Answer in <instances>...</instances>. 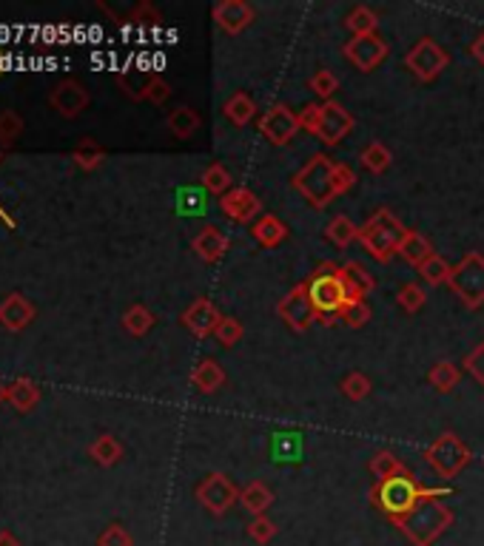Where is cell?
<instances>
[{"mask_svg": "<svg viewBox=\"0 0 484 546\" xmlns=\"http://www.w3.org/2000/svg\"><path fill=\"white\" fill-rule=\"evenodd\" d=\"M450 495V487H422L417 479L405 472V476H394V479H385L376 481L371 487V501L374 507L387 515L390 520H402L405 515H410L422 501H430V498H442Z\"/></svg>", "mask_w": 484, "mask_h": 546, "instance_id": "6da1fadb", "label": "cell"}, {"mask_svg": "<svg viewBox=\"0 0 484 546\" xmlns=\"http://www.w3.org/2000/svg\"><path fill=\"white\" fill-rule=\"evenodd\" d=\"M453 524V512L439 501V498H430V501H422L410 515H405L402 520H396V527L405 532V538L413 546H433L439 541L448 527Z\"/></svg>", "mask_w": 484, "mask_h": 546, "instance_id": "7a4b0ae2", "label": "cell"}, {"mask_svg": "<svg viewBox=\"0 0 484 546\" xmlns=\"http://www.w3.org/2000/svg\"><path fill=\"white\" fill-rule=\"evenodd\" d=\"M405 233H407V228L399 222V217H394V213L382 208L359 228V242L376 263H387V259L399 251V242Z\"/></svg>", "mask_w": 484, "mask_h": 546, "instance_id": "3957f363", "label": "cell"}, {"mask_svg": "<svg viewBox=\"0 0 484 546\" xmlns=\"http://www.w3.org/2000/svg\"><path fill=\"white\" fill-rule=\"evenodd\" d=\"M334 160L328 154H314L303 169L293 174V188L303 194L314 208H325L336 191H334Z\"/></svg>", "mask_w": 484, "mask_h": 546, "instance_id": "277c9868", "label": "cell"}, {"mask_svg": "<svg viewBox=\"0 0 484 546\" xmlns=\"http://www.w3.org/2000/svg\"><path fill=\"white\" fill-rule=\"evenodd\" d=\"M305 284H308V296H311V304L316 307L319 319H325V325H334L339 319L345 302H348L339 282V265L334 263L319 265L316 273Z\"/></svg>", "mask_w": 484, "mask_h": 546, "instance_id": "5b68a950", "label": "cell"}, {"mask_svg": "<svg viewBox=\"0 0 484 546\" xmlns=\"http://www.w3.org/2000/svg\"><path fill=\"white\" fill-rule=\"evenodd\" d=\"M425 458L436 469V476L450 481V479H456L458 472H462L473 461V453H470V447L462 438H458L456 433H445V436H439L425 449Z\"/></svg>", "mask_w": 484, "mask_h": 546, "instance_id": "8992f818", "label": "cell"}, {"mask_svg": "<svg viewBox=\"0 0 484 546\" xmlns=\"http://www.w3.org/2000/svg\"><path fill=\"white\" fill-rule=\"evenodd\" d=\"M450 291L465 302V307L476 311L484 304V253L470 251L450 273Z\"/></svg>", "mask_w": 484, "mask_h": 546, "instance_id": "52a82bcc", "label": "cell"}, {"mask_svg": "<svg viewBox=\"0 0 484 546\" xmlns=\"http://www.w3.org/2000/svg\"><path fill=\"white\" fill-rule=\"evenodd\" d=\"M448 63L450 55L433 37H419L405 55V66L410 68V75L422 83H433L448 68Z\"/></svg>", "mask_w": 484, "mask_h": 546, "instance_id": "ba28073f", "label": "cell"}, {"mask_svg": "<svg viewBox=\"0 0 484 546\" xmlns=\"http://www.w3.org/2000/svg\"><path fill=\"white\" fill-rule=\"evenodd\" d=\"M197 501L202 510H209L211 515L222 518L228 510H232L240 501V487L225 476V472H209L194 489Z\"/></svg>", "mask_w": 484, "mask_h": 546, "instance_id": "9c48e42d", "label": "cell"}, {"mask_svg": "<svg viewBox=\"0 0 484 546\" xmlns=\"http://www.w3.org/2000/svg\"><path fill=\"white\" fill-rule=\"evenodd\" d=\"M276 314H280V319L296 330V334H305V330L319 319L316 307L311 304V296H308V284L299 282L293 284V288L283 296V302L276 304Z\"/></svg>", "mask_w": 484, "mask_h": 546, "instance_id": "30bf717a", "label": "cell"}, {"mask_svg": "<svg viewBox=\"0 0 484 546\" xmlns=\"http://www.w3.org/2000/svg\"><path fill=\"white\" fill-rule=\"evenodd\" d=\"M260 131L271 146H288V142L303 131V123H299V114L293 108H288L285 103H273L260 117Z\"/></svg>", "mask_w": 484, "mask_h": 546, "instance_id": "8fae6325", "label": "cell"}, {"mask_svg": "<svg viewBox=\"0 0 484 546\" xmlns=\"http://www.w3.org/2000/svg\"><path fill=\"white\" fill-rule=\"evenodd\" d=\"M354 126H356L354 114L345 108V106L328 100V103H322V117H319L316 139L322 142V146H339V142L354 131Z\"/></svg>", "mask_w": 484, "mask_h": 546, "instance_id": "7c38bea8", "label": "cell"}, {"mask_svg": "<svg viewBox=\"0 0 484 546\" xmlns=\"http://www.w3.org/2000/svg\"><path fill=\"white\" fill-rule=\"evenodd\" d=\"M345 60L354 63L359 71H374L385 57H387V43L379 35H362L351 37L342 49Z\"/></svg>", "mask_w": 484, "mask_h": 546, "instance_id": "4fadbf2b", "label": "cell"}, {"mask_svg": "<svg viewBox=\"0 0 484 546\" xmlns=\"http://www.w3.org/2000/svg\"><path fill=\"white\" fill-rule=\"evenodd\" d=\"M91 103V94L83 83L77 80H63L49 91V106L66 117V120H75L77 114H83V108Z\"/></svg>", "mask_w": 484, "mask_h": 546, "instance_id": "5bb4252c", "label": "cell"}, {"mask_svg": "<svg viewBox=\"0 0 484 546\" xmlns=\"http://www.w3.org/2000/svg\"><path fill=\"white\" fill-rule=\"evenodd\" d=\"M220 211L225 213L232 222H253V217L263 211V202L260 197L251 191V188H242V185H234L232 191H228L222 200H220Z\"/></svg>", "mask_w": 484, "mask_h": 546, "instance_id": "9a60e30c", "label": "cell"}, {"mask_svg": "<svg viewBox=\"0 0 484 546\" xmlns=\"http://www.w3.org/2000/svg\"><path fill=\"white\" fill-rule=\"evenodd\" d=\"M253 17H257V12L245 0H222V4L214 6V23L228 35L245 32L253 23Z\"/></svg>", "mask_w": 484, "mask_h": 546, "instance_id": "2e32d148", "label": "cell"}, {"mask_svg": "<svg viewBox=\"0 0 484 546\" xmlns=\"http://www.w3.org/2000/svg\"><path fill=\"white\" fill-rule=\"evenodd\" d=\"M339 282H342V291L348 302H367V296H371L376 288V279L362 263H345L339 268Z\"/></svg>", "mask_w": 484, "mask_h": 546, "instance_id": "e0dca14e", "label": "cell"}, {"mask_svg": "<svg viewBox=\"0 0 484 546\" xmlns=\"http://www.w3.org/2000/svg\"><path fill=\"white\" fill-rule=\"evenodd\" d=\"M220 319H222V314L217 311V304L211 299H197L189 304V311L182 314V325H186L197 339L214 336Z\"/></svg>", "mask_w": 484, "mask_h": 546, "instance_id": "ac0fdd59", "label": "cell"}, {"mask_svg": "<svg viewBox=\"0 0 484 546\" xmlns=\"http://www.w3.org/2000/svg\"><path fill=\"white\" fill-rule=\"evenodd\" d=\"M228 248H232V242H228V236H225L220 228H214V225L202 228V231L194 236V240H191V251L202 259L205 265L222 263L225 253H228Z\"/></svg>", "mask_w": 484, "mask_h": 546, "instance_id": "d6986e66", "label": "cell"}, {"mask_svg": "<svg viewBox=\"0 0 484 546\" xmlns=\"http://www.w3.org/2000/svg\"><path fill=\"white\" fill-rule=\"evenodd\" d=\"M32 319H35V304L23 294H9L4 302H0V325L12 330V334L29 327Z\"/></svg>", "mask_w": 484, "mask_h": 546, "instance_id": "ffe728a7", "label": "cell"}, {"mask_svg": "<svg viewBox=\"0 0 484 546\" xmlns=\"http://www.w3.org/2000/svg\"><path fill=\"white\" fill-rule=\"evenodd\" d=\"M251 236L263 248H276V245H283L288 240V225L280 217H273V213H265V217H260L257 222L251 225Z\"/></svg>", "mask_w": 484, "mask_h": 546, "instance_id": "44dd1931", "label": "cell"}, {"mask_svg": "<svg viewBox=\"0 0 484 546\" xmlns=\"http://www.w3.org/2000/svg\"><path fill=\"white\" fill-rule=\"evenodd\" d=\"M6 401L17 413H29V410L37 407L40 387L32 382V378H15L12 385H6Z\"/></svg>", "mask_w": 484, "mask_h": 546, "instance_id": "7402d4cb", "label": "cell"}, {"mask_svg": "<svg viewBox=\"0 0 484 546\" xmlns=\"http://www.w3.org/2000/svg\"><path fill=\"white\" fill-rule=\"evenodd\" d=\"M222 114H225V120L232 123V126L242 129V126H248L253 120V114H257V103H253L251 94L237 91V94H232V98L225 100Z\"/></svg>", "mask_w": 484, "mask_h": 546, "instance_id": "603a6c76", "label": "cell"}, {"mask_svg": "<svg viewBox=\"0 0 484 546\" xmlns=\"http://www.w3.org/2000/svg\"><path fill=\"white\" fill-rule=\"evenodd\" d=\"M191 385L200 393H217L225 385V370L220 367L217 359H202L194 370H191Z\"/></svg>", "mask_w": 484, "mask_h": 546, "instance_id": "cb8c5ba5", "label": "cell"}, {"mask_svg": "<svg viewBox=\"0 0 484 546\" xmlns=\"http://www.w3.org/2000/svg\"><path fill=\"white\" fill-rule=\"evenodd\" d=\"M407 265H413V268H419L427 256H433L436 251H433V245L427 242V236H422L419 231H407L405 236H402V242H399V251H396Z\"/></svg>", "mask_w": 484, "mask_h": 546, "instance_id": "d4e9b609", "label": "cell"}, {"mask_svg": "<svg viewBox=\"0 0 484 546\" xmlns=\"http://www.w3.org/2000/svg\"><path fill=\"white\" fill-rule=\"evenodd\" d=\"M240 504L257 518V515H265L273 504V492L268 489V484L263 481H251L240 489Z\"/></svg>", "mask_w": 484, "mask_h": 546, "instance_id": "484cf974", "label": "cell"}, {"mask_svg": "<svg viewBox=\"0 0 484 546\" xmlns=\"http://www.w3.org/2000/svg\"><path fill=\"white\" fill-rule=\"evenodd\" d=\"M200 114L194 111V108H189V106H180V108H174L171 114H169V120H166V126H169V131L177 137V139H191L197 131H200Z\"/></svg>", "mask_w": 484, "mask_h": 546, "instance_id": "4316f807", "label": "cell"}, {"mask_svg": "<svg viewBox=\"0 0 484 546\" xmlns=\"http://www.w3.org/2000/svg\"><path fill=\"white\" fill-rule=\"evenodd\" d=\"M427 382L436 393H453L458 387V382H462V367L453 365V362H439L433 365L430 373H427Z\"/></svg>", "mask_w": 484, "mask_h": 546, "instance_id": "83f0119b", "label": "cell"}, {"mask_svg": "<svg viewBox=\"0 0 484 546\" xmlns=\"http://www.w3.org/2000/svg\"><path fill=\"white\" fill-rule=\"evenodd\" d=\"M88 456L95 458L100 467H114V464L123 458V444L114 438V436L103 433V436H98L95 441L88 444Z\"/></svg>", "mask_w": 484, "mask_h": 546, "instance_id": "f1b7e54d", "label": "cell"}, {"mask_svg": "<svg viewBox=\"0 0 484 546\" xmlns=\"http://www.w3.org/2000/svg\"><path fill=\"white\" fill-rule=\"evenodd\" d=\"M359 162H362V169H365V171H371V174H385V171L390 169V162H394V154H390V149L385 146V142L374 139V142H367V146L362 149Z\"/></svg>", "mask_w": 484, "mask_h": 546, "instance_id": "f546056e", "label": "cell"}, {"mask_svg": "<svg viewBox=\"0 0 484 546\" xmlns=\"http://www.w3.org/2000/svg\"><path fill=\"white\" fill-rule=\"evenodd\" d=\"M200 182H202L205 191L214 194V197H220V200L234 188V185H232V182H234V180H232V171H228L222 162H211L209 169L202 171Z\"/></svg>", "mask_w": 484, "mask_h": 546, "instance_id": "4dcf8cb0", "label": "cell"}, {"mask_svg": "<svg viewBox=\"0 0 484 546\" xmlns=\"http://www.w3.org/2000/svg\"><path fill=\"white\" fill-rule=\"evenodd\" d=\"M325 236H328V240H331L336 248H348L351 242L359 240V225H356L351 217H345V213H339V217H334V220L328 222Z\"/></svg>", "mask_w": 484, "mask_h": 546, "instance_id": "1f68e13d", "label": "cell"}, {"mask_svg": "<svg viewBox=\"0 0 484 546\" xmlns=\"http://www.w3.org/2000/svg\"><path fill=\"white\" fill-rule=\"evenodd\" d=\"M72 160L80 165L83 171H95L98 165L106 160V151H103V146L98 139H91V137H83L77 146H75V151H72Z\"/></svg>", "mask_w": 484, "mask_h": 546, "instance_id": "d6a6232c", "label": "cell"}, {"mask_svg": "<svg viewBox=\"0 0 484 546\" xmlns=\"http://www.w3.org/2000/svg\"><path fill=\"white\" fill-rule=\"evenodd\" d=\"M419 271V276H422V282H427V284H448L450 282V273H453V265L448 263L445 256H439V253H433V256H427L425 263L417 268Z\"/></svg>", "mask_w": 484, "mask_h": 546, "instance_id": "836d02e7", "label": "cell"}, {"mask_svg": "<svg viewBox=\"0 0 484 546\" xmlns=\"http://www.w3.org/2000/svg\"><path fill=\"white\" fill-rule=\"evenodd\" d=\"M345 26H348L354 32V37H362V35H376V26H379V17L374 9L367 6H354L348 12V17H345Z\"/></svg>", "mask_w": 484, "mask_h": 546, "instance_id": "e575fe53", "label": "cell"}, {"mask_svg": "<svg viewBox=\"0 0 484 546\" xmlns=\"http://www.w3.org/2000/svg\"><path fill=\"white\" fill-rule=\"evenodd\" d=\"M367 467H371V476H374L376 481L394 479V476H405V472H407V467H405L394 453H390V449H382V453H376Z\"/></svg>", "mask_w": 484, "mask_h": 546, "instance_id": "d590c367", "label": "cell"}, {"mask_svg": "<svg viewBox=\"0 0 484 546\" xmlns=\"http://www.w3.org/2000/svg\"><path fill=\"white\" fill-rule=\"evenodd\" d=\"M123 327L129 330L131 336H146L149 330L154 327V314L149 311L146 304H131L129 311L123 314Z\"/></svg>", "mask_w": 484, "mask_h": 546, "instance_id": "8d00e7d4", "label": "cell"}, {"mask_svg": "<svg viewBox=\"0 0 484 546\" xmlns=\"http://www.w3.org/2000/svg\"><path fill=\"white\" fill-rule=\"evenodd\" d=\"M396 302H399V307H402L405 314H419L422 307H425V302H427V294H425L422 284L407 282V284H402V288H399Z\"/></svg>", "mask_w": 484, "mask_h": 546, "instance_id": "74e56055", "label": "cell"}, {"mask_svg": "<svg viewBox=\"0 0 484 546\" xmlns=\"http://www.w3.org/2000/svg\"><path fill=\"white\" fill-rule=\"evenodd\" d=\"M308 88L316 94L319 100H331L334 94H336V88H339V77L334 75L331 68H319V71H314L311 75V80H308Z\"/></svg>", "mask_w": 484, "mask_h": 546, "instance_id": "f35d334b", "label": "cell"}, {"mask_svg": "<svg viewBox=\"0 0 484 546\" xmlns=\"http://www.w3.org/2000/svg\"><path fill=\"white\" fill-rule=\"evenodd\" d=\"M242 336H245V327H242V322H240L237 316H222L220 325H217V330H214V339H217L222 347L240 345Z\"/></svg>", "mask_w": 484, "mask_h": 546, "instance_id": "ab89813d", "label": "cell"}, {"mask_svg": "<svg viewBox=\"0 0 484 546\" xmlns=\"http://www.w3.org/2000/svg\"><path fill=\"white\" fill-rule=\"evenodd\" d=\"M342 393H345V398H351V401H365L367 396H371V378H367L365 373H359V370H354V373H348L342 378Z\"/></svg>", "mask_w": 484, "mask_h": 546, "instance_id": "60d3db41", "label": "cell"}, {"mask_svg": "<svg viewBox=\"0 0 484 546\" xmlns=\"http://www.w3.org/2000/svg\"><path fill=\"white\" fill-rule=\"evenodd\" d=\"M245 532H248V538H251L253 543L268 546V543L276 538V532H280V527H276L268 515H257V518H253L251 524H248V530H245Z\"/></svg>", "mask_w": 484, "mask_h": 546, "instance_id": "b9f144b4", "label": "cell"}, {"mask_svg": "<svg viewBox=\"0 0 484 546\" xmlns=\"http://www.w3.org/2000/svg\"><path fill=\"white\" fill-rule=\"evenodd\" d=\"M339 319L348 327H362L371 322V304L367 302H345V307L339 311Z\"/></svg>", "mask_w": 484, "mask_h": 546, "instance_id": "7bdbcfd3", "label": "cell"}, {"mask_svg": "<svg viewBox=\"0 0 484 546\" xmlns=\"http://www.w3.org/2000/svg\"><path fill=\"white\" fill-rule=\"evenodd\" d=\"M169 94H171V86H169L163 77H149L137 98L149 100V103H154V106H163V103L169 100Z\"/></svg>", "mask_w": 484, "mask_h": 546, "instance_id": "ee69618b", "label": "cell"}, {"mask_svg": "<svg viewBox=\"0 0 484 546\" xmlns=\"http://www.w3.org/2000/svg\"><path fill=\"white\" fill-rule=\"evenodd\" d=\"M23 134V117L17 111H0V139L12 146Z\"/></svg>", "mask_w": 484, "mask_h": 546, "instance_id": "f6af8a7d", "label": "cell"}, {"mask_svg": "<svg viewBox=\"0 0 484 546\" xmlns=\"http://www.w3.org/2000/svg\"><path fill=\"white\" fill-rule=\"evenodd\" d=\"M354 185H356V174H354L351 165L348 162H336L334 165V191H336V197L348 194Z\"/></svg>", "mask_w": 484, "mask_h": 546, "instance_id": "bcb514c9", "label": "cell"}, {"mask_svg": "<svg viewBox=\"0 0 484 546\" xmlns=\"http://www.w3.org/2000/svg\"><path fill=\"white\" fill-rule=\"evenodd\" d=\"M98 546H134V541H131V535L123 524H111L100 532Z\"/></svg>", "mask_w": 484, "mask_h": 546, "instance_id": "7dc6e473", "label": "cell"}, {"mask_svg": "<svg viewBox=\"0 0 484 546\" xmlns=\"http://www.w3.org/2000/svg\"><path fill=\"white\" fill-rule=\"evenodd\" d=\"M465 370L476 378V382L484 387V339L468 353V359H465Z\"/></svg>", "mask_w": 484, "mask_h": 546, "instance_id": "c3c4849f", "label": "cell"}, {"mask_svg": "<svg viewBox=\"0 0 484 546\" xmlns=\"http://www.w3.org/2000/svg\"><path fill=\"white\" fill-rule=\"evenodd\" d=\"M319 117H322V103H308L303 111H299V123H303L305 131H311L316 137V129H319Z\"/></svg>", "mask_w": 484, "mask_h": 546, "instance_id": "681fc988", "label": "cell"}, {"mask_svg": "<svg viewBox=\"0 0 484 546\" xmlns=\"http://www.w3.org/2000/svg\"><path fill=\"white\" fill-rule=\"evenodd\" d=\"M131 17H134V23H146V26H157V23H160V12L151 4H140L134 9Z\"/></svg>", "mask_w": 484, "mask_h": 546, "instance_id": "f907efd6", "label": "cell"}, {"mask_svg": "<svg viewBox=\"0 0 484 546\" xmlns=\"http://www.w3.org/2000/svg\"><path fill=\"white\" fill-rule=\"evenodd\" d=\"M470 52H473V57L484 66V32L473 40V46H470Z\"/></svg>", "mask_w": 484, "mask_h": 546, "instance_id": "816d5d0a", "label": "cell"}, {"mask_svg": "<svg viewBox=\"0 0 484 546\" xmlns=\"http://www.w3.org/2000/svg\"><path fill=\"white\" fill-rule=\"evenodd\" d=\"M0 546H20V541L9 530H0Z\"/></svg>", "mask_w": 484, "mask_h": 546, "instance_id": "f5cc1de1", "label": "cell"}, {"mask_svg": "<svg viewBox=\"0 0 484 546\" xmlns=\"http://www.w3.org/2000/svg\"><path fill=\"white\" fill-rule=\"evenodd\" d=\"M4 401H6V385L0 382V405H4Z\"/></svg>", "mask_w": 484, "mask_h": 546, "instance_id": "db71d44e", "label": "cell"}, {"mask_svg": "<svg viewBox=\"0 0 484 546\" xmlns=\"http://www.w3.org/2000/svg\"><path fill=\"white\" fill-rule=\"evenodd\" d=\"M6 149H9V146H6V142H4V139H0V160H4V154H6Z\"/></svg>", "mask_w": 484, "mask_h": 546, "instance_id": "11a10c76", "label": "cell"}, {"mask_svg": "<svg viewBox=\"0 0 484 546\" xmlns=\"http://www.w3.org/2000/svg\"><path fill=\"white\" fill-rule=\"evenodd\" d=\"M0 75H4V60H0Z\"/></svg>", "mask_w": 484, "mask_h": 546, "instance_id": "9f6ffc18", "label": "cell"}]
</instances>
